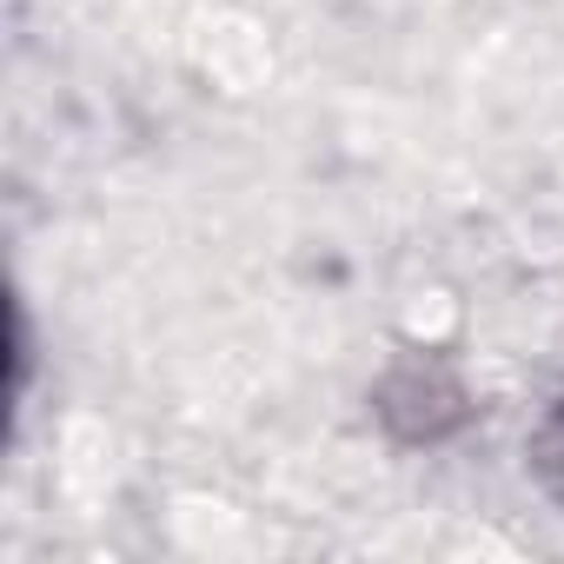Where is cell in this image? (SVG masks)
<instances>
[{
    "mask_svg": "<svg viewBox=\"0 0 564 564\" xmlns=\"http://www.w3.org/2000/svg\"><path fill=\"white\" fill-rule=\"evenodd\" d=\"M538 465H544V478L557 485V498H564V405L544 419V432H538Z\"/></svg>",
    "mask_w": 564,
    "mask_h": 564,
    "instance_id": "obj_1",
    "label": "cell"
}]
</instances>
